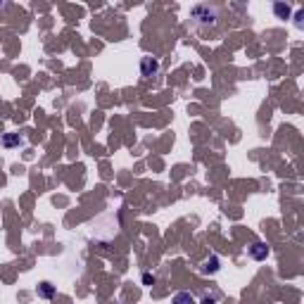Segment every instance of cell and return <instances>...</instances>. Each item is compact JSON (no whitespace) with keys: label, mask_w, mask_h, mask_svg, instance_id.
<instances>
[{"label":"cell","mask_w":304,"mask_h":304,"mask_svg":"<svg viewBox=\"0 0 304 304\" xmlns=\"http://www.w3.org/2000/svg\"><path fill=\"white\" fill-rule=\"evenodd\" d=\"M36 293H38L40 300H52V295H55V285L48 283V281H43V283L38 285V290H36Z\"/></svg>","instance_id":"obj_5"},{"label":"cell","mask_w":304,"mask_h":304,"mask_svg":"<svg viewBox=\"0 0 304 304\" xmlns=\"http://www.w3.org/2000/svg\"><path fill=\"white\" fill-rule=\"evenodd\" d=\"M19 143H21V138L17 133H7V136L2 138V145L5 147H14V145H19Z\"/></svg>","instance_id":"obj_7"},{"label":"cell","mask_w":304,"mask_h":304,"mask_svg":"<svg viewBox=\"0 0 304 304\" xmlns=\"http://www.w3.org/2000/svg\"><path fill=\"white\" fill-rule=\"evenodd\" d=\"M269 245L266 243H262V240H257V243H252V247H250V257L255 259V262H264L266 257H269Z\"/></svg>","instance_id":"obj_3"},{"label":"cell","mask_w":304,"mask_h":304,"mask_svg":"<svg viewBox=\"0 0 304 304\" xmlns=\"http://www.w3.org/2000/svg\"><path fill=\"white\" fill-rule=\"evenodd\" d=\"M0 7H2V2H0Z\"/></svg>","instance_id":"obj_11"},{"label":"cell","mask_w":304,"mask_h":304,"mask_svg":"<svg viewBox=\"0 0 304 304\" xmlns=\"http://www.w3.org/2000/svg\"><path fill=\"white\" fill-rule=\"evenodd\" d=\"M302 17H304V10H297L295 19H297V26H302Z\"/></svg>","instance_id":"obj_10"},{"label":"cell","mask_w":304,"mask_h":304,"mask_svg":"<svg viewBox=\"0 0 304 304\" xmlns=\"http://www.w3.org/2000/svg\"><path fill=\"white\" fill-rule=\"evenodd\" d=\"M171 304H197V302L190 293H176L174 295V300H171Z\"/></svg>","instance_id":"obj_6"},{"label":"cell","mask_w":304,"mask_h":304,"mask_svg":"<svg viewBox=\"0 0 304 304\" xmlns=\"http://www.w3.org/2000/svg\"><path fill=\"white\" fill-rule=\"evenodd\" d=\"M216 19H219V10H216L214 5H195L193 10H190V21L200 26V29H207V26H214Z\"/></svg>","instance_id":"obj_1"},{"label":"cell","mask_w":304,"mask_h":304,"mask_svg":"<svg viewBox=\"0 0 304 304\" xmlns=\"http://www.w3.org/2000/svg\"><path fill=\"white\" fill-rule=\"evenodd\" d=\"M200 304H216V297L214 295H205V297L200 300Z\"/></svg>","instance_id":"obj_9"},{"label":"cell","mask_w":304,"mask_h":304,"mask_svg":"<svg viewBox=\"0 0 304 304\" xmlns=\"http://www.w3.org/2000/svg\"><path fill=\"white\" fill-rule=\"evenodd\" d=\"M157 74H159V59H155V57L140 59V76L150 79V76H157Z\"/></svg>","instance_id":"obj_2"},{"label":"cell","mask_w":304,"mask_h":304,"mask_svg":"<svg viewBox=\"0 0 304 304\" xmlns=\"http://www.w3.org/2000/svg\"><path fill=\"white\" fill-rule=\"evenodd\" d=\"M274 12L278 14V17H283V19H285V17L290 14V7H288V5H283V2H276V5H274Z\"/></svg>","instance_id":"obj_8"},{"label":"cell","mask_w":304,"mask_h":304,"mask_svg":"<svg viewBox=\"0 0 304 304\" xmlns=\"http://www.w3.org/2000/svg\"><path fill=\"white\" fill-rule=\"evenodd\" d=\"M219 264H221V262H219V257L212 255L209 259L202 262V274H216V271H219Z\"/></svg>","instance_id":"obj_4"}]
</instances>
